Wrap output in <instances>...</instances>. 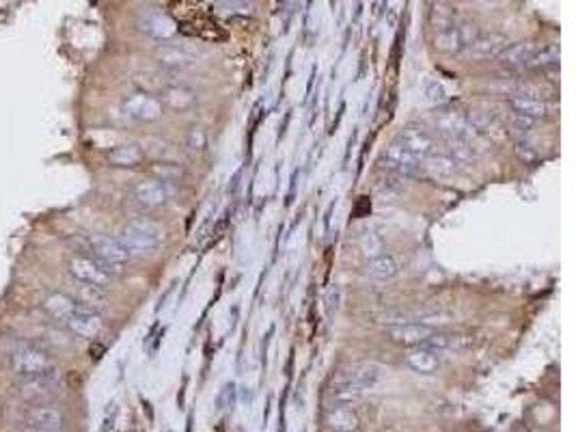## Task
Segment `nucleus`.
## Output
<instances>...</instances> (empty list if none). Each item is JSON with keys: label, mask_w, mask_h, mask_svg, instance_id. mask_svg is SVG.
Returning <instances> with one entry per match:
<instances>
[{"label": "nucleus", "mask_w": 576, "mask_h": 432, "mask_svg": "<svg viewBox=\"0 0 576 432\" xmlns=\"http://www.w3.org/2000/svg\"><path fill=\"white\" fill-rule=\"evenodd\" d=\"M510 46V39L505 35L490 33V35H479L477 42L471 46V52L477 59H499L501 52Z\"/></svg>", "instance_id": "nucleus-17"}, {"label": "nucleus", "mask_w": 576, "mask_h": 432, "mask_svg": "<svg viewBox=\"0 0 576 432\" xmlns=\"http://www.w3.org/2000/svg\"><path fill=\"white\" fill-rule=\"evenodd\" d=\"M156 59L160 61V65H165L169 69H182L186 65L192 63V57L177 46H162L156 50Z\"/></svg>", "instance_id": "nucleus-26"}, {"label": "nucleus", "mask_w": 576, "mask_h": 432, "mask_svg": "<svg viewBox=\"0 0 576 432\" xmlns=\"http://www.w3.org/2000/svg\"><path fill=\"white\" fill-rule=\"evenodd\" d=\"M539 48H542V44H537L533 39L529 42H518V44H512L508 46L505 50L501 52V57L499 61L505 65V67H512V69H523V67H531L533 59H535V54L539 52Z\"/></svg>", "instance_id": "nucleus-12"}, {"label": "nucleus", "mask_w": 576, "mask_h": 432, "mask_svg": "<svg viewBox=\"0 0 576 432\" xmlns=\"http://www.w3.org/2000/svg\"><path fill=\"white\" fill-rule=\"evenodd\" d=\"M436 123L447 138H466V132L471 130L469 123H466V117L460 113H452V111L436 115Z\"/></svg>", "instance_id": "nucleus-24"}, {"label": "nucleus", "mask_w": 576, "mask_h": 432, "mask_svg": "<svg viewBox=\"0 0 576 432\" xmlns=\"http://www.w3.org/2000/svg\"><path fill=\"white\" fill-rule=\"evenodd\" d=\"M464 337L456 335V333H445V331H434L427 339H425V344L423 348L431 350V352H447V350H456L460 348V341Z\"/></svg>", "instance_id": "nucleus-31"}, {"label": "nucleus", "mask_w": 576, "mask_h": 432, "mask_svg": "<svg viewBox=\"0 0 576 432\" xmlns=\"http://www.w3.org/2000/svg\"><path fill=\"white\" fill-rule=\"evenodd\" d=\"M140 30H145L151 35L154 39H171L177 35V26L167 13H162L158 9H145L138 17Z\"/></svg>", "instance_id": "nucleus-11"}, {"label": "nucleus", "mask_w": 576, "mask_h": 432, "mask_svg": "<svg viewBox=\"0 0 576 432\" xmlns=\"http://www.w3.org/2000/svg\"><path fill=\"white\" fill-rule=\"evenodd\" d=\"M434 333V329L429 324H421V322H408V324H400V327H391L387 331V337L398 346H406V348H417L423 346L425 339Z\"/></svg>", "instance_id": "nucleus-9"}, {"label": "nucleus", "mask_w": 576, "mask_h": 432, "mask_svg": "<svg viewBox=\"0 0 576 432\" xmlns=\"http://www.w3.org/2000/svg\"><path fill=\"white\" fill-rule=\"evenodd\" d=\"M425 98L431 104H445L447 102V91L438 80H429L425 84Z\"/></svg>", "instance_id": "nucleus-41"}, {"label": "nucleus", "mask_w": 576, "mask_h": 432, "mask_svg": "<svg viewBox=\"0 0 576 432\" xmlns=\"http://www.w3.org/2000/svg\"><path fill=\"white\" fill-rule=\"evenodd\" d=\"M26 424L61 432L63 424H65V415H63V411L57 404H52V402L30 404L26 408Z\"/></svg>", "instance_id": "nucleus-10"}, {"label": "nucleus", "mask_w": 576, "mask_h": 432, "mask_svg": "<svg viewBox=\"0 0 576 432\" xmlns=\"http://www.w3.org/2000/svg\"><path fill=\"white\" fill-rule=\"evenodd\" d=\"M406 366L417 374H434L438 370V354L423 346L410 348L404 357Z\"/></svg>", "instance_id": "nucleus-18"}, {"label": "nucleus", "mask_w": 576, "mask_h": 432, "mask_svg": "<svg viewBox=\"0 0 576 432\" xmlns=\"http://www.w3.org/2000/svg\"><path fill=\"white\" fill-rule=\"evenodd\" d=\"M447 156L456 165H471V162H475V150L469 138H447Z\"/></svg>", "instance_id": "nucleus-30"}, {"label": "nucleus", "mask_w": 576, "mask_h": 432, "mask_svg": "<svg viewBox=\"0 0 576 432\" xmlns=\"http://www.w3.org/2000/svg\"><path fill=\"white\" fill-rule=\"evenodd\" d=\"M113 408L108 411V415L104 417V424H102V430L100 432H111L113 430V426H115V417H117V408H115V404H111Z\"/></svg>", "instance_id": "nucleus-43"}, {"label": "nucleus", "mask_w": 576, "mask_h": 432, "mask_svg": "<svg viewBox=\"0 0 576 432\" xmlns=\"http://www.w3.org/2000/svg\"><path fill=\"white\" fill-rule=\"evenodd\" d=\"M184 145H186V152L190 156H199L205 152L207 147V134L205 130L201 128V125H190L188 132H186V141H184Z\"/></svg>", "instance_id": "nucleus-33"}, {"label": "nucleus", "mask_w": 576, "mask_h": 432, "mask_svg": "<svg viewBox=\"0 0 576 432\" xmlns=\"http://www.w3.org/2000/svg\"><path fill=\"white\" fill-rule=\"evenodd\" d=\"M358 246H361V251H363V255L365 258H369V260H373V258H378V255H382V240H380V236H378V233H373V231H363L361 236H358Z\"/></svg>", "instance_id": "nucleus-35"}, {"label": "nucleus", "mask_w": 576, "mask_h": 432, "mask_svg": "<svg viewBox=\"0 0 576 432\" xmlns=\"http://www.w3.org/2000/svg\"><path fill=\"white\" fill-rule=\"evenodd\" d=\"M65 327H67L71 333L80 335V337L93 339V337L100 335V331H102L104 324H102L100 314H93V312H89V309H84V307H80V305H78V309L65 320Z\"/></svg>", "instance_id": "nucleus-15"}, {"label": "nucleus", "mask_w": 576, "mask_h": 432, "mask_svg": "<svg viewBox=\"0 0 576 432\" xmlns=\"http://www.w3.org/2000/svg\"><path fill=\"white\" fill-rule=\"evenodd\" d=\"M242 169H238L236 173H233V177H231V182H229V195L231 197H238V192H240V186H242Z\"/></svg>", "instance_id": "nucleus-42"}, {"label": "nucleus", "mask_w": 576, "mask_h": 432, "mask_svg": "<svg viewBox=\"0 0 576 432\" xmlns=\"http://www.w3.org/2000/svg\"><path fill=\"white\" fill-rule=\"evenodd\" d=\"M123 111L125 115H130L132 119L136 121H158L162 117V113H165V104H162V100H158L156 96H149V93H134V96H128L123 102Z\"/></svg>", "instance_id": "nucleus-5"}, {"label": "nucleus", "mask_w": 576, "mask_h": 432, "mask_svg": "<svg viewBox=\"0 0 576 432\" xmlns=\"http://www.w3.org/2000/svg\"><path fill=\"white\" fill-rule=\"evenodd\" d=\"M117 240L128 251L130 258L151 253L165 240V227L154 219H147V216H138L123 227Z\"/></svg>", "instance_id": "nucleus-1"}, {"label": "nucleus", "mask_w": 576, "mask_h": 432, "mask_svg": "<svg viewBox=\"0 0 576 432\" xmlns=\"http://www.w3.org/2000/svg\"><path fill=\"white\" fill-rule=\"evenodd\" d=\"M69 273L74 275L80 283L95 285V287H100V290L111 285V279H113L93 258H86V255L71 258L69 260Z\"/></svg>", "instance_id": "nucleus-7"}, {"label": "nucleus", "mask_w": 576, "mask_h": 432, "mask_svg": "<svg viewBox=\"0 0 576 432\" xmlns=\"http://www.w3.org/2000/svg\"><path fill=\"white\" fill-rule=\"evenodd\" d=\"M514 154H516V158L523 162V165H529V167H533V165H537L539 162V152H537V147H533L529 141H525V138H518L516 143H514Z\"/></svg>", "instance_id": "nucleus-36"}, {"label": "nucleus", "mask_w": 576, "mask_h": 432, "mask_svg": "<svg viewBox=\"0 0 576 432\" xmlns=\"http://www.w3.org/2000/svg\"><path fill=\"white\" fill-rule=\"evenodd\" d=\"M9 357H11L13 372L20 378L41 376V374H46L48 370L54 368L52 359L41 348H37L35 344H28V341H17Z\"/></svg>", "instance_id": "nucleus-2"}, {"label": "nucleus", "mask_w": 576, "mask_h": 432, "mask_svg": "<svg viewBox=\"0 0 576 432\" xmlns=\"http://www.w3.org/2000/svg\"><path fill=\"white\" fill-rule=\"evenodd\" d=\"M398 143L408 154L415 156L419 162L429 158L431 154H434V150H436V143H434V138H431V134L425 128H421V125H415V123H410V125H406V128H402V132L398 136Z\"/></svg>", "instance_id": "nucleus-4"}, {"label": "nucleus", "mask_w": 576, "mask_h": 432, "mask_svg": "<svg viewBox=\"0 0 576 432\" xmlns=\"http://www.w3.org/2000/svg\"><path fill=\"white\" fill-rule=\"evenodd\" d=\"M434 48L438 52H445V54H458V52L466 50V42H464V35H462L458 22L454 26H449V28L436 33Z\"/></svg>", "instance_id": "nucleus-23"}, {"label": "nucleus", "mask_w": 576, "mask_h": 432, "mask_svg": "<svg viewBox=\"0 0 576 432\" xmlns=\"http://www.w3.org/2000/svg\"><path fill=\"white\" fill-rule=\"evenodd\" d=\"M89 244H91V251H93V260L111 277H113V273H119L121 266L130 260V253L123 249V244L117 238L95 233V236H91V240H89Z\"/></svg>", "instance_id": "nucleus-3"}, {"label": "nucleus", "mask_w": 576, "mask_h": 432, "mask_svg": "<svg viewBox=\"0 0 576 432\" xmlns=\"http://www.w3.org/2000/svg\"><path fill=\"white\" fill-rule=\"evenodd\" d=\"M508 123H510V128L512 130H516V132H531L533 128H535V119H531V117H525V115H520V113H510V117H508Z\"/></svg>", "instance_id": "nucleus-39"}, {"label": "nucleus", "mask_w": 576, "mask_h": 432, "mask_svg": "<svg viewBox=\"0 0 576 432\" xmlns=\"http://www.w3.org/2000/svg\"><path fill=\"white\" fill-rule=\"evenodd\" d=\"M380 165L387 167L389 173L402 175V177H412L421 173V162L412 154H408L398 141L387 147V152L380 158Z\"/></svg>", "instance_id": "nucleus-6"}, {"label": "nucleus", "mask_w": 576, "mask_h": 432, "mask_svg": "<svg viewBox=\"0 0 576 432\" xmlns=\"http://www.w3.org/2000/svg\"><path fill=\"white\" fill-rule=\"evenodd\" d=\"M341 303H344V287L335 283L331 290L326 292V298H324V307H326V316L328 318H333L339 312Z\"/></svg>", "instance_id": "nucleus-38"}, {"label": "nucleus", "mask_w": 576, "mask_h": 432, "mask_svg": "<svg viewBox=\"0 0 576 432\" xmlns=\"http://www.w3.org/2000/svg\"><path fill=\"white\" fill-rule=\"evenodd\" d=\"M378 381H380V368L375 363H356L346 370H341L335 378V383L350 385L354 389H371Z\"/></svg>", "instance_id": "nucleus-8"}, {"label": "nucleus", "mask_w": 576, "mask_h": 432, "mask_svg": "<svg viewBox=\"0 0 576 432\" xmlns=\"http://www.w3.org/2000/svg\"><path fill=\"white\" fill-rule=\"evenodd\" d=\"M290 119H292V111H287V115H285V121L281 123V134H279V136H283V134L287 132V123H290Z\"/></svg>", "instance_id": "nucleus-47"}, {"label": "nucleus", "mask_w": 576, "mask_h": 432, "mask_svg": "<svg viewBox=\"0 0 576 432\" xmlns=\"http://www.w3.org/2000/svg\"><path fill=\"white\" fill-rule=\"evenodd\" d=\"M510 106H512V111L514 113H520V115H525V117H531V119H542L548 115V104L544 100H539V98H533V96H527V93H518L514 98H510Z\"/></svg>", "instance_id": "nucleus-19"}, {"label": "nucleus", "mask_w": 576, "mask_h": 432, "mask_svg": "<svg viewBox=\"0 0 576 432\" xmlns=\"http://www.w3.org/2000/svg\"><path fill=\"white\" fill-rule=\"evenodd\" d=\"M326 426L331 432H358L361 430V417L352 406H328Z\"/></svg>", "instance_id": "nucleus-16"}, {"label": "nucleus", "mask_w": 576, "mask_h": 432, "mask_svg": "<svg viewBox=\"0 0 576 432\" xmlns=\"http://www.w3.org/2000/svg\"><path fill=\"white\" fill-rule=\"evenodd\" d=\"M165 102L169 104V108H173V111L184 113V111H188V108L194 106L196 96H194L192 89L175 84V87H169L165 91Z\"/></svg>", "instance_id": "nucleus-28"}, {"label": "nucleus", "mask_w": 576, "mask_h": 432, "mask_svg": "<svg viewBox=\"0 0 576 432\" xmlns=\"http://www.w3.org/2000/svg\"><path fill=\"white\" fill-rule=\"evenodd\" d=\"M233 402H236V385L227 383L221 389V393L216 395V411H225V408L233 406Z\"/></svg>", "instance_id": "nucleus-40"}, {"label": "nucleus", "mask_w": 576, "mask_h": 432, "mask_svg": "<svg viewBox=\"0 0 576 432\" xmlns=\"http://www.w3.org/2000/svg\"><path fill=\"white\" fill-rule=\"evenodd\" d=\"M429 20H431V24L436 26V33H438V30H445L449 26H454L456 24V15H454V11L449 9L447 5H434Z\"/></svg>", "instance_id": "nucleus-37"}, {"label": "nucleus", "mask_w": 576, "mask_h": 432, "mask_svg": "<svg viewBox=\"0 0 576 432\" xmlns=\"http://www.w3.org/2000/svg\"><path fill=\"white\" fill-rule=\"evenodd\" d=\"M423 162H425L427 173L431 177H436V179H449V177H454L456 171H458V165L447 154H436L434 152L429 158H425Z\"/></svg>", "instance_id": "nucleus-25"}, {"label": "nucleus", "mask_w": 576, "mask_h": 432, "mask_svg": "<svg viewBox=\"0 0 576 432\" xmlns=\"http://www.w3.org/2000/svg\"><path fill=\"white\" fill-rule=\"evenodd\" d=\"M559 57H561V52H559V46L557 44H548V46H542L539 48V52L535 54V59H533V67H542V69H552L559 65Z\"/></svg>", "instance_id": "nucleus-34"}, {"label": "nucleus", "mask_w": 576, "mask_h": 432, "mask_svg": "<svg viewBox=\"0 0 576 432\" xmlns=\"http://www.w3.org/2000/svg\"><path fill=\"white\" fill-rule=\"evenodd\" d=\"M466 123H469L471 130H477L481 134H490L492 136L496 132H503L499 119L492 113H488V111H471L469 115H466Z\"/></svg>", "instance_id": "nucleus-29"}, {"label": "nucleus", "mask_w": 576, "mask_h": 432, "mask_svg": "<svg viewBox=\"0 0 576 432\" xmlns=\"http://www.w3.org/2000/svg\"><path fill=\"white\" fill-rule=\"evenodd\" d=\"M275 331H277V329H275V324H272V327L268 329V333L263 335V341H261V357H263V366H266V354H268V344H270V337L275 335Z\"/></svg>", "instance_id": "nucleus-44"}, {"label": "nucleus", "mask_w": 576, "mask_h": 432, "mask_svg": "<svg viewBox=\"0 0 576 432\" xmlns=\"http://www.w3.org/2000/svg\"><path fill=\"white\" fill-rule=\"evenodd\" d=\"M186 385H188V376H184V385H182L179 395H177V406L179 408H184V404H186Z\"/></svg>", "instance_id": "nucleus-45"}, {"label": "nucleus", "mask_w": 576, "mask_h": 432, "mask_svg": "<svg viewBox=\"0 0 576 432\" xmlns=\"http://www.w3.org/2000/svg\"><path fill=\"white\" fill-rule=\"evenodd\" d=\"M76 298H78L76 303L80 305V307L93 312V314L104 312L106 305H108L104 290H100V287H95V285H89V283H80V281L76 285Z\"/></svg>", "instance_id": "nucleus-22"}, {"label": "nucleus", "mask_w": 576, "mask_h": 432, "mask_svg": "<svg viewBox=\"0 0 576 432\" xmlns=\"http://www.w3.org/2000/svg\"><path fill=\"white\" fill-rule=\"evenodd\" d=\"M361 398H363V391L361 389H354L350 385H341V383H335L333 389L328 391V400L335 406H352Z\"/></svg>", "instance_id": "nucleus-32"}, {"label": "nucleus", "mask_w": 576, "mask_h": 432, "mask_svg": "<svg viewBox=\"0 0 576 432\" xmlns=\"http://www.w3.org/2000/svg\"><path fill=\"white\" fill-rule=\"evenodd\" d=\"M108 162H111L113 167H136L142 162V158H145V154H142L140 145H136V143H123V145H117L113 147L111 152H108Z\"/></svg>", "instance_id": "nucleus-20"}, {"label": "nucleus", "mask_w": 576, "mask_h": 432, "mask_svg": "<svg viewBox=\"0 0 576 432\" xmlns=\"http://www.w3.org/2000/svg\"><path fill=\"white\" fill-rule=\"evenodd\" d=\"M398 262H395L393 255H378L373 260L367 262V275L375 281H387V279H393L395 275H398Z\"/></svg>", "instance_id": "nucleus-27"}, {"label": "nucleus", "mask_w": 576, "mask_h": 432, "mask_svg": "<svg viewBox=\"0 0 576 432\" xmlns=\"http://www.w3.org/2000/svg\"><path fill=\"white\" fill-rule=\"evenodd\" d=\"M57 385L59 383H52L41 376H26V378H20V383H17V393H20V398H24L30 404H41L52 398V391Z\"/></svg>", "instance_id": "nucleus-14"}, {"label": "nucleus", "mask_w": 576, "mask_h": 432, "mask_svg": "<svg viewBox=\"0 0 576 432\" xmlns=\"http://www.w3.org/2000/svg\"><path fill=\"white\" fill-rule=\"evenodd\" d=\"M44 309L48 312V316H52L54 320H59V322L65 324V320L78 309V303L74 298H69L67 294L52 292L44 300Z\"/></svg>", "instance_id": "nucleus-21"}, {"label": "nucleus", "mask_w": 576, "mask_h": 432, "mask_svg": "<svg viewBox=\"0 0 576 432\" xmlns=\"http://www.w3.org/2000/svg\"><path fill=\"white\" fill-rule=\"evenodd\" d=\"M134 201L142 208H160L169 199L167 184L162 179H142L132 190Z\"/></svg>", "instance_id": "nucleus-13"}, {"label": "nucleus", "mask_w": 576, "mask_h": 432, "mask_svg": "<svg viewBox=\"0 0 576 432\" xmlns=\"http://www.w3.org/2000/svg\"><path fill=\"white\" fill-rule=\"evenodd\" d=\"M20 432H57V430H46V428H37V426H30V424H24Z\"/></svg>", "instance_id": "nucleus-46"}]
</instances>
